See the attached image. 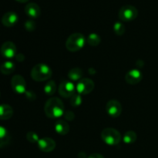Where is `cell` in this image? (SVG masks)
I'll use <instances>...</instances> for the list:
<instances>
[{"label":"cell","instance_id":"cell-8","mask_svg":"<svg viewBox=\"0 0 158 158\" xmlns=\"http://www.w3.org/2000/svg\"><path fill=\"white\" fill-rule=\"evenodd\" d=\"M11 86L14 92L23 94L26 92V83L25 79L21 75H15L11 80Z\"/></svg>","mask_w":158,"mask_h":158},{"label":"cell","instance_id":"cell-27","mask_svg":"<svg viewBox=\"0 0 158 158\" xmlns=\"http://www.w3.org/2000/svg\"><path fill=\"white\" fill-rule=\"evenodd\" d=\"M63 117H64L65 120H67V121H72L75 118V114H74V113L73 111L67 110L66 112H64Z\"/></svg>","mask_w":158,"mask_h":158},{"label":"cell","instance_id":"cell-4","mask_svg":"<svg viewBox=\"0 0 158 158\" xmlns=\"http://www.w3.org/2000/svg\"><path fill=\"white\" fill-rule=\"evenodd\" d=\"M101 138L106 144L114 146L121 141L122 136L117 130L112 127H107L103 129L102 131Z\"/></svg>","mask_w":158,"mask_h":158},{"label":"cell","instance_id":"cell-33","mask_svg":"<svg viewBox=\"0 0 158 158\" xmlns=\"http://www.w3.org/2000/svg\"><path fill=\"white\" fill-rule=\"evenodd\" d=\"M0 95H1V94H0Z\"/></svg>","mask_w":158,"mask_h":158},{"label":"cell","instance_id":"cell-2","mask_svg":"<svg viewBox=\"0 0 158 158\" xmlns=\"http://www.w3.org/2000/svg\"><path fill=\"white\" fill-rule=\"evenodd\" d=\"M52 75L51 68L45 63H39L33 66L31 70V77L37 82L49 80Z\"/></svg>","mask_w":158,"mask_h":158},{"label":"cell","instance_id":"cell-28","mask_svg":"<svg viewBox=\"0 0 158 158\" xmlns=\"http://www.w3.org/2000/svg\"><path fill=\"white\" fill-rule=\"evenodd\" d=\"M26 94V97L28 99V100H31V101H33L36 99V95H35V93L33 91H26L25 93Z\"/></svg>","mask_w":158,"mask_h":158},{"label":"cell","instance_id":"cell-6","mask_svg":"<svg viewBox=\"0 0 158 158\" xmlns=\"http://www.w3.org/2000/svg\"><path fill=\"white\" fill-rule=\"evenodd\" d=\"M75 85L71 80H63L59 86V94L63 98H71L75 94Z\"/></svg>","mask_w":158,"mask_h":158},{"label":"cell","instance_id":"cell-32","mask_svg":"<svg viewBox=\"0 0 158 158\" xmlns=\"http://www.w3.org/2000/svg\"><path fill=\"white\" fill-rule=\"evenodd\" d=\"M15 1H17L19 3H25V2H27L29 0H15Z\"/></svg>","mask_w":158,"mask_h":158},{"label":"cell","instance_id":"cell-3","mask_svg":"<svg viewBox=\"0 0 158 158\" xmlns=\"http://www.w3.org/2000/svg\"><path fill=\"white\" fill-rule=\"evenodd\" d=\"M86 39L81 33H73L69 35L66 42V47L70 52H77L84 46Z\"/></svg>","mask_w":158,"mask_h":158},{"label":"cell","instance_id":"cell-30","mask_svg":"<svg viewBox=\"0 0 158 158\" xmlns=\"http://www.w3.org/2000/svg\"><path fill=\"white\" fill-rule=\"evenodd\" d=\"M15 59H16L19 62H23V60H25V57L23 54H16V56H15Z\"/></svg>","mask_w":158,"mask_h":158},{"label":"cell","instance_id":"cell-20","mask_svg":"<svg viewBox=\"0 0 158 158\" xmlns=\"http://www.w3.org/2000/svg\"><path fill=\"white\" fill-rule=\"evenodd\" d=\"M43 89H44V92L46 95H53L56 93V85L55 81H53V80H49L46 83V84L45 85Z\"/></svg>","mask_w":158,"mask_h":158},{"label":"cell","instance_id":"cell-5","mask_svg":"<svg viewBox=\"0 0 158 158\" xmlns=\"http://www.w3.org/2000/svg\"><path fill=\"white\" fill-rule=\"evenodd\" d=\"M138 15L137 8L131 5H126L119 11V18L123 22H131L135 19Z\"/></svg>","mask_w":158,"mask_h":158},{"label":"cell","instance_id":"cell-10","mask_svg":"<svg viewBox=\"0 0 158 158\" xmlns=\"http://www.w3.org/2000/svg\"><path fill=\"white\" fill-rule=\"evenodd\" d=\"M0 52L5 58H13L16 56V46L12 42H6L2 45Z\"/></svg>","mask_w":158,"mask_h":158},{"label":"cell","instance_id":"cell-31","mask_svg":"<svg viewBox=\"0 0 158 158\" xmlns=\"http://www.w3.org/2000/svg\"><path fill=\"white\" fill-rule=\"evenodd\" d=\"M79 158H86V154L83 152L80 153V154H79Z\"/></svg>","mask_w":158,"mask_h":158},{"label":"cell","instance_id":"cell-21","mask_svg":"<svg viewBox=\"0 0 158 158\" xmlns=\"http://www.w3.org/2000/svg\"><path fill=\"white\" fill-rule=\"evenodd\" d=\"M86 42L92 46H97L101 42V38L97 33H91L86 38Z\"/></svg>","mask_w":158,"mask_h":158},{"label":"cell","instance_id":"cell-9","mask_svg":"<svg viewBox=\"0 0 158 158\" xmlns=\"http://www.w3.org/2000/svg\"><path fill=\"white\" fill-rule=\"evenodd\" d=\"M106 110L112 117H118L122 113V106L117 100H111L106 103Z\"/></svg>","mask_w":158,"mask_h":158},{"label":"cell","instance_id":"cell-23","mask_svg":"<svg viewBox=\"0 0 158 158\" xmlns=\"http://www.w3.org/2000/svg\"><path fill=\"white\" fill-rule=\"evenodd\" d=\"M114 31L117 35H122L125 32L124 25L120 22H117L114 25Z\"/></svg>","mask_w":158,"mask_h":158},{"label":"cell","instance_id":"cell-14","mask_svg":"<svg viewBox=\"0 0 158 158\" xmlns=\"http://www.w3.org/2000/svg\"><path fill=\"white\" fill-rule=\"evenodd\" d=\"M25 12L32 19H37L41 15V9L40 6L35 2L28 3L25 7Z\"/></svg>","mask_w":158,"mask_h":158},{"label":"cell","instance_id":"cell-19","mask_svg":"<svg viewBox=\"0 0 158 158\" xmlns=\"http://www.w3.org/2000/svg\"><path fill=\"white\" fill-rule=\"evenodd\" d=\"M83 76V72L80 68L75 67L71 69L68 73V78L71 81H79L82 79Z\"/></svg>","mask_w":158,"mask_h":158},{"label":"cell","instance_id":"cell-7","mask_svg":"<svg viewBox=\"0 0 158 158\" xmlns=\"http://www.w3.org/2000/svg\"><path fill=\"white\" fill-rule=\"evenodd\" d=\"M94 86L95 84L92 80L89 78H82L77 83L76 89L80 95H86L94 90Z\"/></svg>","mask_w":158,"mask_h":158},{"label":"cell","instance_id":"cell-1","mask_svg":"<svg viewBox=\"0 0 158 158\" xmlns=\"http://www.w3.org/2000/svg\"><path fill=\"white\" fill-rule=\"evenodd\" d=\"M64 104L58 97H52L46 101L44 106L46 115L49 118H59L65 112Z\"/></svg>","mask_w":158,"mask_h":158},{"label":"cell","instance_id":"cell-22","mask_svg":"<svg viewBox=\"0 0 158 158\" xmlns=\"http://www.w3.org/2000/svg\"><path fill=\"white\" fill-rule=\"evenodd\" d=\"M123 140L125 143H128V144L134 143L137 140V134L132 131H127L123 135Z\"/></svg>","mask_w":158,"mask_h":158},{"label":"cell","instance_id":"cell-26","mask_svg":"<svg viewBox=\"0 0 158 158\" xmlns=\"http://www.w3.org/2000/svg\"><path fill=\"white\" fill-rule=\"evenodd\" d=\"M25 29H26L29 32H32L36 28V25H35V23L33 21V20H27V21L25 23Z\"/></svg>","mask_w":158,"mask_h":158},{"label":"cell","instance_id":"cell-24","mask_svg":"<svg viewBox=\"0 0 158 158\" xmlns=\"http://www.w3.org/2000/svg\"><path fill=\"white\" fill-rule=\"evenodd\" d=\"M70 103L73 106H79L82 103V97L80 94H74L70 98Z\"/></svg>","mask_w":158,"mask_h":158},{"label":"cell","instance_id":"cell-16","mask_svg":"<svg viewBox=\"0 0 158 158\" xmlns=\"http://www.w3.org/2000/svg\"><path fill=\"white\" fill-rule=\"evenodd\" d=\"M11 137L4 127L0 126V148H5L10 143Z\"/></svg>","mask_w":158,"mask_h":158},{"label":"cell","instance_id":"cell-12","mask_svg":"<svg viewBox=\"0 0 158 158\" xmlns=\"http://www.w3.org/2000/svg\"><path fill=\"white\" fill-rule=\"evenodd\" d=\"M142 73L139 69H131L125 76V80L128 84L135 85L140 83L142 80Z\"/></svg>","mask_w":158,"mask_h":158},{"label":"cell","instance_id":"cell-13","mask_svg":"<svg viewBox=\"0 0 158 158\" xmlns=\"http://www.w3.org/2000/svg\"><path fill=\"white\" fill-rule=\"evenodd\" d=\"M19 21V16L15 12H8L3 15L2 18V23L6 27H12L15 26Z\"/></svg>","mask_w":158,"mask_h":158},{"label":"cell","instance_id":"cell-11","mask_svg":"<svg viewBox=\"0 0 158 158\" xmlns=\"http://www.w3.org/2000/svg\"><path fill=\"white\" fill-rule=\"evenodd\" d=\"M39 148L43 152L49 153L53 151L56 148V142L50 137H43L40 139L37 143Z\"/></svg>","mask_w":158,"mask_h":158},{"label":"cell","instance_id":"cell-18","mask_svg":"<svg viewBox=\"0 0 158 158\" xmlns=\"http://www.w3.org/2000/svg\"><path fill=\"white\" fill-rule=\"evenodd\" d=\"M15 69V65L12 61H6L0 66V72L4 75H9Z\"/></svg>","mask_w":158,"mask_h":158},{"label":"cell","instance_id":"cell-25","mask_svg":"<svg viewBox=\"0 0 158 158\" xmlns=\"http://www.w3.org/2000/svg\"><path fill=\"white\" fill-rule=\"evenodd\" d=\"M26 139L29 142L32 143H38V141L40 140L39 138V136L36 133L33 132V131H30V132H28L26 134Z\"/></svg>","mask_w":158,"mask_h":158},{"label":"cell","instance_id":"cell-17","mask_svg":"<svg viewBox=\"0 0 158 158\" xmlns=\"http://www.w3.org/2000/svg\"><path fill=\"white\" fill-rule=\"evenodd\" d=\"M55 130L60 135H66L69 131V126L65 120H58L55 124Z\"/></svg>","mask_w":158,"mask_h":158},{"label":"cell","instance_id":"cell-15","mask_svg":"<svg viewBox=\"0 0 158 158\" xmlns=\"http://www.w3.org/2000/svg\"><path fill=\"white\" fill-rule=\"evenodd\" d=\"M13 115V109L9 104L0 105V120H6L10 119Z\"/></svg>","mask_w":158,"mask_h":158},{"label":"cell","instance_id":"cell-29","mask_svg":"<svg viewBox=\"0 0 158 158\" xmlns=\"http://www.w3.org/2000/svg\"><path fill=\"white\" fill-rule=\"evenodd\" d=\"M87 158H104L103 155L100 154H97V153H94V154H90Z\"/></svg>","mask_w":158,"mask_h":158}]
</instances>
